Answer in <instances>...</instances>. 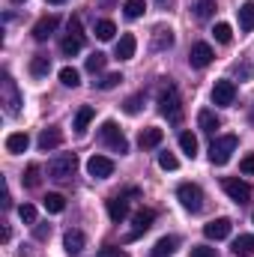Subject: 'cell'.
I'll use <instances>...</instances> for the list:
<instances>
[{"instance_id":"1","label":"cell","mask_w":254,"mask_h":257,"mask_svg":"<svg viewBox=\"0 0 254 257\" xmlns=\"http://www.w3.org/2000/svg\"><path fill=\"white\" fill-rule=\"evenodd\" d=\"M0 96H3V111H6V117H18L21 114V105H24V99H21V93H18V87H15V81L9 78V75H3V81H0Z\"/></svg>"},{"instance_id":"2","label":"cell","mask_w":254,"mask_h":257,"mask_svg":"<svg viewBox=\"0 0 254 257\" xmlns=\"http://www.w3.org/2000/svg\"><path fill=\"white\" fill-rule=\"evenodd\" d=\"M236 147H239L236 135L215 138V141H212V147H209V162H212V165H227V162H230V156L236 153Z\"/></svg>"},{"instance_id":"3","label":"cell","mask_w":254,"mask_h":257,"mask_svg":"<svg viewBox=\"0 0 254 257\" xmlns=\"http://www.w3.org/2000/svg\"><path fill=\"white\" fill-rule=\"evenodd\" d=\"M75 168H78L75 153H60V156H54V159L48 162V177H51V180H69V177L75 174Z\"/></svg>"},{"instance_id":"4","label":"cell","mask_w":254,"mask_h":257,"mask_svg":"<svg viewBox=\"0 0 254 257\" xmlns=\"http://www.w3.org/2000/svg\"><path fill=\"white\" fill-rule=\"evenodd\" d=\"M99 135H102V141H105L114 153H120V156H123V153H129V141L123 138V132L117 128V123H114V120L102 123V132H99Z\"/></svg>"},{"instance_id":"5","label":"cell","mask_w":254,"mask_h":257,"mask_svg":"<svg viewBox=\"0 0 254 257\" xmlns=\"http://www.w3.org/2000/svg\"><path fill=\"white\" fill-rule=\"evenodd\" d=\"M177 197H180V203H183L189 212H197V209L203 206V192H200L194 183H183V186L177 189Z\"/></svg>"},{"instance_id":"6","label":"cell","mask_w":254,"mask_h":257,"mask_svg":"<svg viewBox=\"0 0 254 257\" xmlns=\"http://www.w3.org/2000/svg\"><path fill=\"white\" fill-rule=\"evenodd\" d=\"M153 221H156V212H153V209H138V212L132 215V224H135V227H132V233H129L126 239L132 242V239L144 236V233L153 227Z\"/></svg>"},{"instance_id":"7","label":"cell","mask_w":254,"mask_h":257,"mask_svg":"<svg viewBox=\"0 0 254 257\" xmlns=\"http://www.w3.org/2000/svg\"><path fill=\"white\" fill-rule=\"evenodd\" d=\"M221 189L227 192V197H230V200H236V203H245V200L251 197L248 183H242V180H236V177H227V180H221Z\"/></svg>"},{"instance_id":"8","label":"cell","mask_w":254,"mask_h":257,"mask_svg":"<svg viewBox=\"0 0 254 257\" xmlns=\"http://www.w3.org/2000/svg\"><path fill=\"white\" fill-rule=\"evenodd\" d=\"M233 99H236L233 81H215V87H212V102L221 105V108H227V105H233Z\"/></svg>"},{"instance_id":"9","label":"cell","mask_w":254,"mask_h":257,"mask_svg":"<svg viewBox=\"0 0 254 257\" xmlns=\"http://www.w3.org/2000/svg\"><path fill=\"white\" fill-rule=\"evenodd\" d=\"M87 174L96 177V180H108V177L114 174V162H111L108 156H93V159L87 162Z\"/></svg>"},{"instance_id":"10","label":"cell","mask_w":254,"mask_h":257,"mask_svg":"<svg viewBox=\"0 0 254 257\" xmlns=\"http://www.w3.org/2000/svg\"><path fill=\"white\" fill-rule=\"evenodd\" d=\"M159 111L168 117V120H180V99H177V90L168 87V93L159 99Z\"/></svg>"},{"instance_id":"11","label":"cell","mask_w":254,"mask_h":257,"mask_svg":"<svg viewBox=\"0 0 254 257\" xmlns=\"http://www.w3.org/2000/svg\"><path fill=\"white\" fill-rule=\"evenodd\" d=\"M57 24H60L57 15H45V18H39V21L33 24V39H36V42H45V39L57 30Z\"/></svg>"},{"instance_id":"12","label":"cell","mask_w":254,"mask_h":257,"mask_svg":"<svg viewBox=\"0 0 254 257\" xmlns=\"http://www.w3.org/2000/svg\"><path fill=\"white\" fill-rule=\"evenodd\" d=\"M212 48L206 45V42H197V45H191V54H189V63L194 66V69H203V66L212 63Z\"/></svg>"},{"instance_id":"13","label":"cell","mask_w":254,"mask_h":257,"mask_svg":"<svg viewBox=\"0 0 254 257\" xmlns=\"http://www.w3.org/2000/svg\"><path fill=\"white\" fill-rule=\"evenodd\" d=\"M203 236L206 239H227L230 236V218H215V221H209L206 227H203Z\"/></svg>"},{"instance_id":"14","label":"cell","mask_w":254,"mask_h":257,"mask_svg":"<svg viewBox=\"0 0 254 257\" xmlns=\"http://www.w3.org/2000/svg\"><path fill=\"white\" fill-rule=\"evenodd\" d=\"M84 245H87V239H84V233H81V230H66V236H63L66 254L78 257L81 251H84Z\"/></svg>"},{"instance_id":"15","label":"cell","mask_w":254,"mask_h":257,"mask_svg":"<svg viewBox=\"0 0 254 257\" xmlns=\"http://www.w3.org/2000/svg\"><path fill=\"white\" fill-rule=\"evenodd\" d=\"M177 245H180V239H177V236H162V239L153 245L150 257H171L174 251H177Z\"/></svg>"},{"instance_id":"16","label":"cell","mask_w":254,"mask_h":257,"mask_svg":"<svg viewBox=\"0 0 254 257\" xmlns=\"http://www.w3.org/2000/svg\"><path fill=\"white\" fill-rule=\"evenodd\" d=\"M162 138H165V132H162V128L150 126V128H144V132H141L138 144H141V150H153V147H159V144H162Z\"/></svg>"},{"instance_id":"17","label":"cell","mask_w":254,"mask_h":257,"mask_svg":"<svg viewBox=\"0 0 254 257\" xmlns=\"http://www.w3.org/2000/svg\"><path fill=\"white\" fill-rule=\"evenodd\" d=\"M135 48H138L135 36H132V33H123L120 42H117V48H114V54H117L120 60H132V57H135Z\"/></svg>"},{"instance_id":"18","label":"cell","mask_w":254,"mask_h":257,"mask_svg":"<svg viewBox=\"0 0 254 257\" xmlns=\"http://www.w3.org/2000/svg\"><path fill=\"white\" fill-rule=\"evenodd\" d=\"M236 15H239V30H242V33H251L254 30V0L242 3V6L236 9Z\"/></svg>"},{"instance_id":"19","label":"cell","mask_w":254,"mask_h":257,"mask_svg":"<svg viewBox=\"0 0 254 257\" xmlns=\"http://www.w3.org/2000/svg\"><path fill=\"white\" fill-rule=\"evenodd\" d=\"M174 45V30L171 27H156L153 30V48L156 51H165V48H171Z\"/></svg>"},{"instance_id":"20","label":"cell","mask_w":254,"mask_h":257,"mask_svg":"<svg viewBox=\"0 0 254 257\" xmlns=\"http://www.w3.org/2000/svg\"><path fill=\"white\" fill-rule=\"evenodd\" d=\"M60 141H63V132L60 128H45L42 135H39V150H54V147H60Z\"/></svg>"},{"instance_id":"21","label":"cell","mask_w":254,"mask_h":257,"mask_svg":"<svg viewBox=\"0 0 254 257\" xmlns=\"http://www.w3.org/2000/svg\"><path fill=\"white\" fill-rule=\"evenodd\" d=\"M108 215H111V221L120 224V221L129 215V203L123 200V197H111V200H108Z\"/></svg>"},{"instance_id":"22","label":"cell","mask_w":254,"mask_h":257,"mask_svg":"<svg viewBox=\"0 0 254 257\" xmlns=\"http://www.w3.org/2000/svg\"><path fill=\"white\" fill-rule=\"evenodd\" d=\"M27 147H30V138H27L24 132H12V135L6 138V150H9V153H15V156H18V153H24Z\"/></svg>"},{"instance_id":"23","label":"cell","mask_w":254,"mask_h":257,"mask_svg":"<svg viewBox=\"0 0 254 257\" xmlns=\"http://www.w3.org/2000/svg\"><path fill=\"white\" fill-rule=\"evenodd\" d=\"M48 72H51V57L36 54V57L30 60V75H33V78H45Z\"/></svg>"},{"instance_id":"24","label":"cell","mask_w":254,"mask_h":257,"mask_svg":"<svg viewBox=\"0 0 254 257\" xmlns=\"http://www.w3.org/2000/svg\"><path fill=\"white\" fill-rule=\"evenodd\" d=\"M81 45H84V36H66L63 42H60V51H63V57H75L78 51H81Z\"/></svg>"},{"instance_id":"25","label":"cell","mask_w":254,"mask_h":257,"mask_svg":"<svg viewBox=\"0 0 254 257\" xmlns=\"http://www.w3.org/2000/svg\"><path fill=\"white\" fill-rule=\"evenodd\" d=\"M93 117H96V111H93L90 105H84V108L75 114V132H87V126L93 123Z\"/></svg>"},{"instance_id":"26","label":"cell","mask_w":254,"mask_h":257,"mask_svg":"<svg viewBox=\"0 0 254 257\" xmlns=\"http://www.w3.org/2000/svg\"><path fill=\"white\" fill-rule=\"evenodd\" d=\"M197 123H200V128H203L206 135H212L215 128L221 126L218 117H215V111H200V114H197Z\"/></svg>"},{"instance_id":"27","label":"cell","mask_w":254,"mask_h":257,"mask_svg":"<svg viewBox=\"0 0 254 257\" xmlns=\"http://www.w3.org/2000/svg\"><path fill=\"white\" fill-rule=\"evenodd\" d=\"M180 150H183L189 159H194V156H197V138H194L191 132H183V135H180Z\"/></svg>"},{"instance_id":"28","label":"cell","mask_w":254,"mask_h":257,"mask_svg":"<svg viewBox=\"0 0 254 257\" xmlns=\"http://www.w3.org/2000/svg\"><path fill=\"white\" fill-rule=\"evenodd\" d=\"M233 251H236V257L254 254V236H251V233H245V236H239V239L233 242Z\"/></svg>"},{"instance_id":"29","label":"cell","mask_w":254,"mask_h":257,"mask_svg":"<svg viewBox=\"0 0 254 257\" xmlns=\"http://www.w3.org/2000/svg\"><path fill=\"white\" fill-rule=\"evenodd\" d=\"M60 84H63V87H78V84H81V72L72 69V66H63V69H60Z\"/></svg>"},{"instance_id":"30","label":"cell","mask_w":254,"mask_h":257,"mask_svg":"<svg viewBox=\"0 0 254 257\" xmlns=\"http://www.w3.org/2000/svg\"><path fill=\"white\" fill-rule=\"evenodd\" d=\"M42 203H45V209H48V212H54V215H57V212H63L66 209V200H63V194H45V200H42Z\"/></svg>"},{"instance_id":"31","label":"cell","mask_w":254,"mask_h":257,"mask_svg":"<svg viewBox=\"0 0 254 257\" xmlns=\"http://www.w3.org/2000/svg\"><path fill=\"white\" fill-rule=\"evenodd\" d=\"M123 12H126V18H141L144 12H147V3L144 0H126V6H123Z\"/></svg>"},{"instance_id":"32","label":"cell","mask_w":254,"mask_h":257,"mask_svg":"<svg viewBox=\"0 0 254 257\" xmlns=\"http://www.w3.org/2000/svg\"><path fill=\"white\" fill-rule=\"evenodd\" d=\"M114 33H117V27H114V21H96V36H99L102 42H108V39H114Z\"/></svg>"},{"instance_id":"33","label":"cell","mask_w":254,"mask_h":257,"mask_svg":"<svg viewBox=\"0 0 254 257\" xmlns=\"http://www.w3.org/2000/svg\"><path fill=\"white\" fill-rule=\"evenodd\" d=\"M212 36H215V42L227 45V42L233 39V30H230V24H224V21H221V24H215V27H212Z\"/></svg>"},{"instance_id":"34","label":"cell","mask_w":254,"mask_h":257,"mask_svg":"<svg viewBox=\"0 0 254 257\" xmlns=\"http://www.w3.org/2000/svg\"><path fill=\"white\" fill-rule=\"evenodd\" d=\"M120 81H123V75H120V72H111V75H105L102 81H96V87H99V90H114Z\"/></svg>"},{"instance_id":"35","label":"cell","mask_w":254,"mask_h":257,"mask_svg":"<svg viewBox=\"0 0 254 257\" xmlns=\"http://www.w3.org/2000/svg\"><path fill=\"white\" fill-rule=\"evenodd\" d=\"M159 168H162V171H177L180 162H177L174 153H159Z\"/></svg>"},{"instance_id":"36","label":"cell","mask_w":254,"mask_h":257,"mask_svg":"<svg viewBox=\"0 0 254 257\" xmlns=\"http://www.w3.org/2000/svg\"><path fill=\"white\" fill-rule=\"evenodd\" d=\"M18 215H21L24 224H36V206L33 203H21L18 206Z\"/></svg>"},{"instance_id":"37","label":"cell","mask_w":254,"mask_h":257,"mask_svg":"<svg viewBox=\"0 0 254 257\" xmlns=\"http://www.w3.org/2000/svg\"><path fill=\"white\" fill-rule=\"evenodd\" d=\"M141 105H144V93H135V96H129V99H126V105H123V108H126V114L135 117V114L141 111Z\"/></svg>"},{"instance_id":"38","label":"cell","mask_w":254,"mask_h":257,"mask_svg":"<svg viewBox=\"0 0 254 257\" xmlns=\"http://www.w3.org/2000/svg\"><path fill=\"white\" fill-rule=\"evenodd\" d=\"M24 186H27V189H36V186H39V165H27Z\"/></svg>"},{"instance_id":"39","label":"cell","mask_w":254,"mask_h":257,"mask_svg":"<svg viewBox=\"0 0 254 257\" xmlns=\"http://www.w3.org/2000/svg\"><path fill=\"white\" fill-rule=\"evenodd\" d=\"M102 69H105V54L102 51H96V54L87 57V72H102Z\"/></svg>"},{"instance_id":"40","label":"cell","mask_w":254,"mask_h":257,"mask_svg":"<svg viewBox=\"0 0 254 257\" xmlns=\"http://www.w3.org/2000/svg\"><path fill=\"white\" fill-rule=\"evenodd\" d=\"M197 18H209L212 15V9H215V0H197Z\"/></svg>"},{"instance_id":"41","label":"cell","mask_w":254,"mask_h":257,"mask_svg":"<svg viewBox=\"0 0 254 257\" xmlns=\"http://www.w3.org/2000/svg\"><path fill=\"white\" fill-rule=\"evenodd\" d=\"M96 257H129L123 248H117V245H105V248H99V254Z\"/></svg>"},{"instance_id":"42","label":"cell","mask_w":254,"mask_h":257,"mask_svg":"<svg viewBox=\"0 0 254 257\" xmlns=\"http://www.w3.org/2000/svg\"><path fill=\"white\" fill-rule=\"evenodd\" d=\"M191 257H218V254H215V248H209V245H194V248H191Z\"/></svg>"},{"instance_id":"43","label":"cell","mask_w":254,"mask_h":257,"mask_svg":"<svg viewBox=\"0 0 254 257\" xmlns=\"http://www.w3.org/2000/svg\"><path fill=\"white\" fill-rule=\"evenodd\" d=\"M33 236H36V239H48V236H51V227H48V224H36V227H33Z\"/></svg>"},{"instance_id":"44","label":"cell","mask_w":254,"mask_h":257,"mask_svg":"<svg viewBox=\"0 0 254 257\" xmlns=\"http://www.w3.org/2000/svg\"><path fill=\"white\" fill-rule=\"evenodd\" d=\"M239 168H242V174H245V177H251V174H254V156H245Z\"/></svg>"},{"instance_id":"45","label":"cell","mask_w":254,"mask_h":257,"mask_svg":"<svg viewBox=\"0 0 254 257\" xmlns=\"http://www.w3.org/2000/svg\"><path fill=\"white\" fill-rule=\"evenodd\" d=\"M48 3H54V6H60V3H66V0H48Z\"/></svg>"},{"instance_id":"46","label":"cell","mask_w":254,"mask_h":257,"mask_svg":"<svg viewBox=\"0 0 254 257\" xmlns=\"http://www.w3.org/2000/svg\"><path fill=\"white\" fill-rule=\"evenodd\" d=\"M12 3H24V0H12Z\"/></svg>"},{"instance_id":"47","label":"cell","mask_w":254,"mask_h":257,"mask_svg":"<svg viewBox=\"0 0 254 257\" xmlns=\"http://www.w3.org/2000/svg\"><path fill=\"white\" fill-rule=\"evenodd\" d=\"M251 218H254V215H251Z\"/></svg>"}]
</instances>
